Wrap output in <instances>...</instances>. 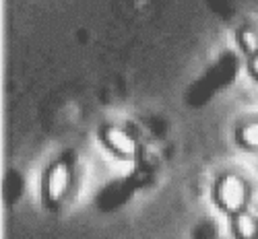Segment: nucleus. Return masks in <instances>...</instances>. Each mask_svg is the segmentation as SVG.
<instances>
[{
  "instance_id": "f257e3e1",
  "label": "nucleus",
  "mask_w": 258,
  "mask_h": 239,
  "mask_svg": "<svg viewBox=\"0 0 258 239\" xmlns=\"http://www.w3.org/2000/svg\"><path fill=\"white\" fill-rule=\"evenodd\" d=\"M217 200L227 210H240L244 206V202H246L244 184L235 176L223 178L221 184H219V190H217Z\"/></svg>"
},
{
  "instance_id": "f03ea898",
  "label": "nucleus",
  "mask_w": 258,
  "mask_h": 239,
  "mask_svg": "<svg viewBox=\"0 0 258 239\" xmlns=\"http://www.w3.org/2000/svg\"><path fill=\"white\" fill-rule=\"evenodd\" d=\"M67 190H69V169H67L64 163H56L50 169V173L46 176V182H44L46 200L50 204L62 200V196L67 194Z\"/></svg>"
},
{
  "instance_id": "7ed1b4c3",
  "label": "nucleus",
  "mask_w": 258,
  "mask_h": 239,
  "mask_svg": "<svg viewBox=\"0 0 258 239\" xmlns=\"http://www.w3.org/2000/svg\"><path fill=\"white\" fill-rule=\"evenodd\" d=\"M103 142L112 148L114 155H120V157H131L137 150L133 136L126 134L122 128H107L103 134Z\"/></svg>"
},
{
  "instance_id": "20e7f679",
  "label": "nucleus",
  "mask_w": 258,
  "mask_h": 239,
  "mask_svg": "<svg viewBox=\"0 0 258 239\" xmlns=\"http://www.w3.org/2000/svg\"><path fill=\"white\" fill-rule=\"evenodd\" d=\"M242 142L250 148H258V124L248 126L244 132H242Z\"/></svg>"
},
{
  "instance_id": "39448f33",
  "label": "nucleus",
  "mask_w": 258,
  "mask_h": 239,
  "mask_svg": "<svg viewBox=\"0 0 258 239\" xmlns=\"http://www.w3.org/2000/svg\"><path fill=\"white\" fill-rule=\"evenodd\" d=\"M235 231H238V235H242V237L254 235V221L250 216H240L238 223H235Z\"/></svg>"
},
{
  "instance_id": "423d86ee",
  "label": "nucleus",
  "mask_w": 258,
  "mask_h": 239,
  "mask_svg": "<svg viewBox=\"0 0 258 239\" xmlns=\"http://www.w3.org/2000/svg\"><path fill=\"white\" fill-rule=\"evenodd\" d=\"M242 39H244L242 43H244V48H246V50H250V52H254V50L258 48V39H256V35H254L252 31H246Z\"/></svg>"
},
{
  "instance_id": "0eeeda50",
  "label": "nucleus",
  "mask_w": 258,
  "mask_h": 239,
  "mask_svg": "<svg viewBox=\"0 0 258 239\" xmlns=\"http://www.w3.org/2000/svg\"><path fill=\"white\" fill-rule=\"evenodd\" d=\"M252 70H254V74L258 76V58H254V62H252Z\"/></svg>"
}]
</instances>
